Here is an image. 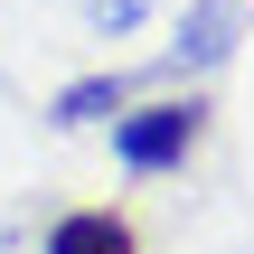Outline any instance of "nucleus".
Masks as SVG:
<instances>
[{
    "label": "nucleus",
    "instance_id": "1",
    "mask_svg": "<svg viewBox=\"0 0 254 254\" xmlns=\"http://www.w3.org/2000/svg\"><path fill=\"white\" fill-rule=\"evenodd\" d=\"M207 141V104L189 94V104H141V113H123L113 123V160L132 170V179H160V170H189V151Z\"/></svg>",
    "mask_w": 254,
    "mask_h": 254
},
{
    "label": "nucleus",
    "instance_id": "2",
    "mask_svg": "<svg viewBox=\"0 0 254 254\" xmlns=\"http://www.w3.org/2000/svg\"><path fill=\"white\" fill-rule=\"evenodd\" d=\"M236 38H245V0H198L170 38V66H226Z\"/></svg>",
    "mask_w": 254,
    "mask_h": 254
},
{
    "label": "nucleus",
    "instance_id": "3",
    "mask_svg": "<svg viewBox=\"0 0 254 254\" xmlns=\"http://www.w3.org/2000/svg\"><path fill=\"white\" fill-rule=\"evenodd\" d=\"M47 254H141V236H132V217H113V207H75V217L47 226Z\"/></svg>",
    "mask_w": 254,
    "mask_h": 254
},
{
    "label": "nucleus",
    "instance_id": "4",
    "mask_svg": "<svg viewBox=\"0 0 254 254\" xmlns=\"http://www.w3.org/2000/svg\"><path fill=\"white\" fill-rule=\"evenodd\" d=\"M123 94H132V75H75L66 94H57V132H85V123H104V113H123Z\"/></svg>",
    "mask_w": 254,
    "mask_h": 254
},
{
    "label": "nucleus",
    "instance_id": "5",
    "mask_svg": "<svg viewBox=\"0 0 254 254\" xmlns=\"http://www.w3.org/2000/svg\"><path fill=\"white\" fill-rule=\"evenodd\" d=\"M94 28L113 38V28H141V0H94Z\"/></svg>",
    "mask_w": 254,
    "mask_h": 254
}]
</instances>
